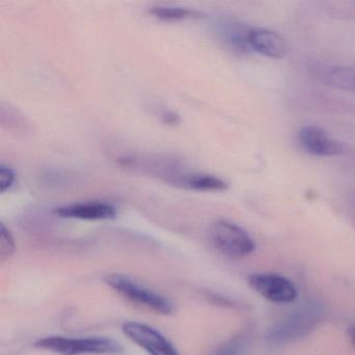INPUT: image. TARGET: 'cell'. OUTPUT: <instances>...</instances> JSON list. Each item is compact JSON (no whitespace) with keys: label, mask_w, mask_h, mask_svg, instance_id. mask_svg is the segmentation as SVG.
Wrapping results in <instances>:
<instances>
[{"label":"cell","mask_w":355,"mask_h":355,"mask_svg":"<svg viewBox=\"0 0 355 355\" xmlns=\"http://www.w3.org/2000/svg\"><path fill=\"white\" fill-rule=\"evenodd\" d=\"M36 347L60 355L110 354L123 352L119 343L107 338H65L53 336L40 338Z\"/></svg>","instance_id":"1"},{"label":"cell","mask_w":355,"mask_h":355,"mask_svg":"<svg viewBox=\"0 0 355 355\" xmlns=\"http://www.w3.org/2000/svg\"><path fill=\"white\" fill-rule=\"evenodd\" d=\"M103 280L118 294L144 309L164 315H170L173 311V304L166 297L144 288L128 276L112 273L105 276Z\"/></svg>","instance_id":"2"},{"label":"cell","mask_w":355,"mask_h":355,"mask_svg":"<svg viewBox=\"0 0 355 355\" xmlns=\"http://www.w3.org/2000/svg\"><path fill=\"white\" fill-rule=\"evenodd\" d=\"M209 236L220 252L234 259L248 257L255 250V243L248 232L226 220L211 224Z\"/></svg>","instance_id":"3"},{"label":"cell","mask_w":355,"mask_h":355,"mask_svg":"<svg viewBox=\"0 0 355 355\" xmlns=\"http://www.w3.org/2000/svg\"><path fill=\"white\" fill-rule=\"evenodd\" d=\"M123 334L149 355H180L175 347L155 328L140 322L128 321L122 326Z\"/></svg>","instance_id":"4"},{"label":"cell","mask_w":355,"mask_h":355,"mask_svg":"<svg viewBox=\"0 0 355 355\" xmlns=\"http://www.w3.org/2000/svg\"><path fill=\"white\" fill-rule=\"evenodd\" d=\"M249 286L267 300L291 303L296 300V286L288 278L273 273H255L248 277Z\"/></svg>","instance_id":"5"},{"label":"cell","mask_w":355,"mask_h":355,"mask_svg":"<svg viewBox=\"0 0 355 355\" xmlns=\"http://www.w3.org/2000/svg\"><path fill=\"white\" fill-rule=\"evenodd\" d=\"M319 311L313 307L296 311L286 320H282L276 327L270 331V340L272 342L282 343L296 338L305 334L317 323Z\"/></svg>","instance_id":"6"},{"label":"cell","mask_w":355,"mask_h":355,"mask_svg":"<svg viewBox=\"0 0 355 355\" xmlns=\"http://www.w3.org/2000/svg\"><path fill=\"white\" fill-rule=\"evenodd\" d=\"M55 215L68 219L99 220L113 219L117 215L116 207L111 203L103 201H87V202L72 203L55 209Z\"/></svg>","instance_id":"7"},{"label":"cell","mask_w":355,"mask_h":355,"mask_svg":"<svg viewBox=\"0 0 355 355\" xmlns=\"http://www.w3.org/2000/svg\"><path fill=\"white\" fill-rule=\"evenodd\" d=\"M247 43L257 53L271 59H282L288 53L286 40L267 28H254L247 32Z\"/></svg>","instance_id":"8"},{"label":"cell","mask_w":355,"mask_h":355,"mask_svg":"<svg viewBox=\"0 0 355 355\" xmlns=\"http://www.w3.org/2000/svg\"><path fill=\"white\" fill-rule=\"evenodd\" d=\"M299 141L303 148L318 157H336L343 153L340 143L332 140L317 126H305L299 132Z\"/></svg>","instance_id":"9"},{"label":"cell","mask_w":355,"mask_h":355,"mask_svg":"<svg viewBox=\"0 0 355 355\" xmlns=\"http://www.w3.org/2000/svg\"><path fill=\"white\" fill-rule=\"evenodd\" d=\"M149 13L163 21H180V20L194 19L205 16L203 12L178 6H153Z\"/></svg>","instance_id":"10"},{"label":"cell","mask_w":355,"mask_h":355,"mask_svg":"<svg viewBox=\"0 0 355 355\" xmlns=\"http://www.w3.org/2000/svg\"><path fill=\"white\" fill-rule=\"evenodd\" d=\"M327 84L332 88L355 93V67H336L327 76Z\"/></svg>","instance_id":"11"},{"label":"cell","mask_w":355,"mask_h":355,"mask_svg":"<svg viewBox=\"0 0 355 355\" xmlns=\"http://www.w3.org/2000/svg\"><path fill=\"white\" fill-rule=\"evenodd\" d=\"M247 347H248V336L240 334L230 338L213 355H244Z\"/></svg>","instance_id":"12"},{"label":"cell","mask_w":355,"mask_h":355,"mask_svg":"<svg viewBox=\"0 0 355 355\" xmlns=\"http://www.w3.org/2000/svg\"><path fill=\"white\" fill-rule=\"evenodd\" d=\"M15 251V241L12 232L6 227L5 224L0 225V261H5L13 255Z\"/></svg>","instance_id":"13"},{"label":"cell","mask_w":355,"mask_h":355,"mask_svg":"<svg viewBox=\"0 0 355 355\" xmlns=\"http://www.w3.org/2000/svg\"><path fill=\"white\" fill-rule=\"evenodd\" d=\"M16 174L9 166H0V192L5 193L10 190L15 182Z\"/></svg>","instance_id":"14"},{"label":"cell","mask_w":355,"mask_h":355,"mask_svg":"<svg viewBox=\"0 0 355 355\" xmlns=\"http://www.w3.org/2000/svg\"><path fill=\"white\" fill-rule=\"evenodd\" d=\"M161 118L164 123L168 124V125H178L180 122V117L178 114L174 113L173 111H167V110L162 112Z\"/></svg>","instance_id":"15"},{"label":"cell","mask_w":355,"mask_h":355,"mask_svg":"<svg viewBox=\"0 0 355 355\" xmlns=\"http://www.w3.org/2000/svg\"><path fill=\"white\" fill-rule=\"evenodd\" d=\"M348 336L352 343L353 347L355 348V325L351 326L348 329Z\"/></svg>","instance_id":"16"}]
</instances>
